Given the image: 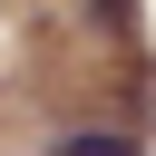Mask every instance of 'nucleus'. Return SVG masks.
Listing matches in <instances>:
<instances>
[{
    "label": "nucleus",
    "instance_id": "1",
    "mask_svg": "<svg viewBox=\"0 0 156 156\" xmlns=\"http://www.w3.org/2000/svg\"><path fill=\"white\" fill-rule=\"evenodd\" d=\"M49 156H136V146H127V136H107V127H78V136H58Z\"/></svg>",
    "mask_w": 156,
    "mask_h": 156
}]
</instances>
